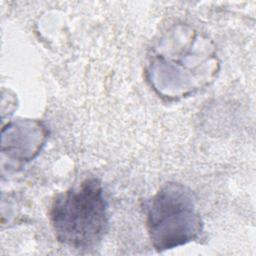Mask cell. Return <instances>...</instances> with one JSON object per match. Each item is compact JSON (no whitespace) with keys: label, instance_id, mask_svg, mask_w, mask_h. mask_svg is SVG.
<instances>
[{"label":"cell","instance_id":"2","mask_svg":"<svg viewBox=\"0 0 256 256\" xmlns=\"http://www.w3.org/2000/svg\"><path fill=\"white\" fill-rule=\"evenodd\" d=\"M146 223L151 242L158 251L186 244L202 230L192 192L176 183L166 184L148 202Z\"/></svg>","mask_w":256,"mask_h":256},{"label":"cell","instance_id":"1","mask_svg":"<svg viewBox=\"0 0 256 256\" xmlns=\"http://www.w3.org/2000/svg\"><path fill=\"white\" fill-rule=\"evenodd\" d=\"M50 220L59 242L76 249L95 246L108 227L107 203L101 182L87 178L56 196Z\"/></svg>","mask_w":256,"mask_h":256}]
</instances>
